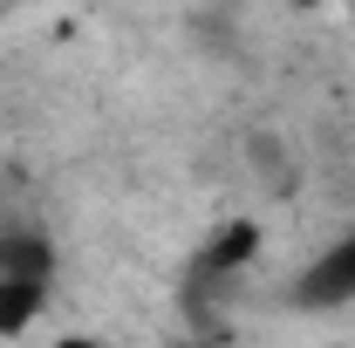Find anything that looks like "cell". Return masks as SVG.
<instances>
[{"mask_svg":"<svg viewBox=\"0 0 355 348\" xmlns=\"http://www.w3.org/2000/svg\"><path fill=\"white\" fill-rule=\"evenodd\" d=\"M253 260H260V225H253V218L219 225V232L191 253V266H184V301H191V307H212V294L232 287Z\"/></svg>","mask_w":355,"mask_h":348,"instance_id":"obj_1","label":"cell"},{"mask_svg":"<svg viewBox=\"0 0 355 348\" xmlns=\"http://www.w3.org/2000/svg\"><path fill=\"white\" fill-rule=\"evenodd\" d=\"M287 301L301 307V314H335V307L355 301V232L335 239V246H321V253L301 266V280H294Z\"/></svg>","mask_w":355,"mask_h":348,"instance_id":"obj_2","label":"cell"},{"mask_svg":"<svg viewBox=\"0 0 355 348\" xmlns=\"http://www.w3.org/2000/svg\"><path fill=\"white\" fill-rule=\"evenodd\" d=\"M0 273L14 280H55V239L35 225H0Z\"/></svg>","mask_w":355,"mask_h":348,"instance_id":"obj_3","label":"cell"},{"mask_svg":"<svg viewBox=\"0 0 355 348\" xmlns=\"http://www.w3.org/2000/svg\"><path fill=\"white\" fill-rule=\"evenodd\" d=\"M48 301V280H14V273H0V335L14 342V335H28L35 328V314Z\"/></svg>","mask_w":355,"mask_h":348,"instance_id":"obj_4","label":"cell"},{"mask_svg":"<svg viewBox=\"0 0 355 348\" xmlns=\"http://www.w3.org/2000/svg\"><path fill=\"white\" fill-rule=\"evenodd\" d=\"M55 348H103V342H89V335H69V342H55Z\"/></svg>","mask_w":355,"mask_h":348,"instance_id":"obj_5","label":"cell"},{"mask_svg":"<svg viewBox=\"0 0 355 348\" xmlns=\"http://www.w3.org/2000/svg\"><path fill=\"white\" fill-rule=\"evenodd\" d=\"M287 7H321V0H287Z\"/></svg>","mask_w":355,"mask_h":348,"instance_id":"obj_6","label":"cell"}]
</instances>
